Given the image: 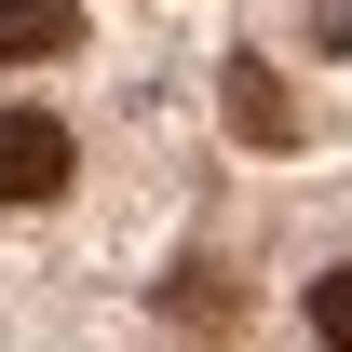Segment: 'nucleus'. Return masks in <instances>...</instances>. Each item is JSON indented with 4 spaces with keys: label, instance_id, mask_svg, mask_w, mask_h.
<instances>
[{
    "label": "nucleus",
    "instance_id": "obj_1",
    "mask_svg": "<svg viewBox=\"0 0 352 352\" xmlns=\"http://www.w3.org/2000/svg\"><path fill=\"white\" fill-rule=\"evenodd\" d=\"M68 190V122L54 109H0V204H54Z\"/></svg>",
    "mask_w": 352,
    "mask_h": 352
},
{
    "label": "nucleus",
    "instance_id": "obj_2",
    "mask_svg": "<svg viewBox=\"0 0 352 352\" xmlns=\"http://www.w3.org/2000/svg\"><path fill=\"white\" fill-rule=\"evenodd\" d=\"M41 54H82V0H0V68H41Z\"/></svg>",
    "mask_w": 352,
    "mask_h": 352
},
{
    "label": "nucleus",
    "instance_id": "obj_3",
    "mask_svg": "<svg viewBox=\"0 0 352 352\" xmlns=\"http://www.w3.org/2000/svg\"><path fill=\"white\" fill-rule=\"evenodd\" d=\"M230 135H258V149H285V135H298V95L271 82L258 54H230Z\"/></svg>",
    "mask_w": 352,
    "mask_h": 352
},
{
    "label": "nucleus",
    "instance_id": "obj_4",
    "mask_svg": "<svg viewBox=\"0 0 352 352\" xmlns=\"http://www.w3.org/2000/svg\"><path fill=\"white\" fill-rule=\"evenodd\" d=\"M311 339H325V352H352V258L311 285Z\"/></svg>",
    "mask_w": 352,
    "mask_h": 352
},
{
    "label": "nucleus",
    "instance_id": "obj_5",
    "mask_svg": "<svg viewBox=\"0 0 352 352\" xmlns=\"http://www.w3.org/2000/svg\"><path fill=\"white\" fill-rule=\"evenodd\" d=\"M298 14H311V28H325V41H352V0H298Z\"/></svg>",
    "mask_w": 352,
    "mask_h": 352
}]
</instances>
